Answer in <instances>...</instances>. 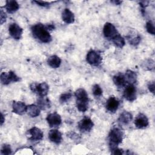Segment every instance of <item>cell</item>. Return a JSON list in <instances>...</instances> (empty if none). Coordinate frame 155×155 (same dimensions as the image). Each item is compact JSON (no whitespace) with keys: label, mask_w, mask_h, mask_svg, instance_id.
Instances as JSON below:
<instances>
[{"label":"cell","mask_w":155,"mask_h":155,"mask_svg":"<svg viewBox=\"0 0 155 155\" xmlns=\"http://www.w3.org/2000/svg\"><path fill=\"white\" fill-rule=\"evenodd\" d=\"M33 35L39 41L43 43H49L52 38L46 26L42 24L38 23L31 27Z\"/></svg>","instance_id":"obj_1"},{"label":"cell","mask_w":155,"mask_h":155,"mask_svg":"<svg viewBox=\"0 0 155 155\" xmlns=\"http://www.w3.org/2000/svg\"><path fill=\"white\" fill-rule=\"evenodd\" d=\"M74 96L76 99V107L81 112H85L88 109V97L87 91L82 88L78 89L75 93Z\"/></svg>","instance_id":"obj_2"},{"label":"cell","mask_w":155,"mask_h":155,"mask_svg":"<svg viewBox=\"0 0 155 155\" xmlns=\"http://www.w3.org/2000/svg\"><path fill=\"white\" fill-rule=\"evenodd\" d=\"M124 133L118 128H113L108 134V143L111 150L117 148V146L122 142Z\"/></svg>","instance_id":"obj_3"},{"label":"cell","mask_w":155,"mask_h":155,"mask_svg":"<svg viewBox=\"0 0 155 155\" xmlns=\"http://www.w3.org/2000/svg\"><path fill=\"white\" fill-rule=\"evenodd\" d=\"M30 90L38 95L39 97H45L47 95L49 91V86L46 82L36 83L33 82L30 85Z\"/></svg>","instance_id":"obj_4"},{"label":"cell","mask_w":155,"mask_h":155,"mask_svg":"<svg viewBox=\"0 0 155 155\" xmlns=\"http://www.w3.org/2000/svg\"><path fill=\"white\" fill-rule=\"evenodd\" d=\"M87 62L93 66H98L102 62V56L97 51L91 50H90L86 56Z\"/></svg>","instance_id":"obj_5"},{"label":"cell","mask_w":155,"mask_h":155,"mask_svg":"<svg viewBox=\"0 0 155 155\" xmlns=\"http://www.w3.org/2000/svg\"><path fill=\"white\" fill-rule=\"evenodd\" d=\"M1 82L4 85H8L11 82H18L20 78L12 71L8 72H2L1 74Z\"/></svg>","instance_id":"obj_6"},{"label":"cell","mask_w":155,"mask_h":155,"mask_svg":"<svg viewBox=\"0 0 155 155\" xmlns=\"http://www.w3.org/2000/svg\"><path fill=\"white\" fill-rule=\"evenodd\" d=\"M93 122L90 118L88 117H84L78 122V127L79 131H81L82 133L90 132L93 128Z\"/></svg>","instance_id":"obj_7"},{"label":"cell","mask_w":155,"mask_h":155,"mask_svg":"<svg viewBox=\"0 0 155 155\" xmlns=\"http://www.w3.org/2000/svg\"><path fill=\"white\" fill-rule=\"evenodd\" d=\"M103 33L106 38L111 40L118 34V32L113 24L110 22H106L103 28Z\"/></svg>","instance_id":"obj_8"},{"label":"cell","mask_w":155,"mask_h":155,"mask_svg":"<svg viewBox=\"0 0 155 155\" xmlns=\"http://www.w3.org/2000/svg\"><path fill=\"white\" fill-rule=\"evenodd\" d=\"M8 32L13 39L19 40L22 38L23 29L17 24L12 23L8 27Z\"/></svg>","instance_id":"obj_9"},{"label":"cell","mask_w":155,"mask_h":155,"mask_svg":"<svg viewBox=\"0 0 155 155\" xmlns=\"http://www.w3.org/2000/svg\"><path fill=\"white\" fill-rule=\"evenodd\" d=\"M124 97L130 102H133L136 99V88L133 84H128L124 91Z\"/></svg>","instance_id":"obj_10"},{"label":"cell","mask_w":155,"mask_h":155,"mask_svg":"<svg viewBox=\"0 0 155 155\" xmlns=\"http://www.w3.org/2000/svg\"><path fill=\"white\" fill-rule=\"evenodd\" d=\"M28 133L30 136L28 139L33 142L40 141L42 139L44 136L43 132L41 131V130L36 127H33L30 128L28 131Z\"/></svg>","instance_id":"obj_11"},{"label":"cell","mask_w":155,"mask_h":155,"mask_svg":"<svg viewBox=\"0 0 155 155\" xmlns=\"http://www.w3.org/2000/svg\"><path fill=\"white\" fill-rule=\"evenodd\" d=\"M46 120L50 127H58L62 122L61 116L56 112L49 114L47 116Z\"/></svg>","instance_id":"obj_12"},{"label":"cell","mask_w":155,"mask_h":155,"mask_svg":"<svg viewBox=\"0 0 155 155\" xmlns=\"http://www.w3.org/2000/svg\"><path fill=\"white\" fill-rule=\"evenodd\" d=\"M148 124V119L146 115L140 113L137 115L134 120V125L137 128L143 129L147 128Z\"/></svg>","instance_id":"obj_13"},{"label":"cell","mask_w":155,"mask_h":155,"mask_svg":"<svg viewBox=\"0 0 155 155\" xmlns=\"http://www.w3.org/2000/svg\"><path fill=\"white\" fill-rule=\"evenodd\" d=\"M119 106V102L114 96L110 97L107 101L106 104H105V107L107 110L112 113H114L116 111V110L118 109Z\"/></svg>","instance_id":"obj_14"},{"label":"cell","mask_w":155,"mask_h":155,"mask_svg":"<svg viewBox=\"0 0 155 155\" xmlns=\"http://www.w3.org/2000/svg\"><path fill=\"white\" fill-rule=\"evenodd\" d=\"M27 106L21 101H13L12 104V111L13 113L22 115L27 112Z\"/></svg>","instance_id":"obj_15"},{"label":"cell","mask_w":155,"mask_h":155,"mask_svg":"<svg viewBox=\"0 0 155 155\" xmlns=\"http://www.w3.org/2000/svg\"><path fill=\"white\" fill-rule=\"evenodd\" d=\"M48 138L50 140L56 144L60 143L62 140V136L61 133L56 130H51L48 133Z\"/></svg>","instance_id":"obj_16"},{"label":"cell","mask_w":155,"mask_h":155,"mask_svg":"<svg viewBox=\"0 0 155 155\" xmlns=\"http://www.w3.org/2000/svg\"><path fill=\"white\" fill-rule=\"evenodd\" d=\"M62 21L66 24H72L74 22V15L68 8H65L62 12Z\"/></svg>","instance_id":"obj_17"},{"label":"cell","mask_w":155,"mask_h":155,"mask_svg":"<svg viewBox=\"0 0 155 155\" xmlns=\"http://www.w3.org/2000/svg\"><path fill=\"white\" fill-rule=\"evenodd\" d=\"M113 81L118 88H122L126 86L127 81L125 76L122 73H117L113 77Z\"/></svg>","instance_id":"obj_18"},{"label":"cell","mask_w":155,"mask_h":155,"mask_svg":"<svg viewBox=\"0 0 155 155\" xmlns=\"http://www.w3.org/2000/svg\"><path fill=\"white\" fill-rule=\"evenodd\" d=\"M5 8L8 13H13L19 9V5L15 0H7L5 2Z\"/></svg>","instance_id":"obj_19"},{"label":"cell","mask_w":155,"mask_h":155,"mask_svg":"<svg viewBox=\"0 0 155 155\" xmlns=\"http://www.w3.org/2000/svg\"><path fill=\"white\" fill-rule=\"evenodd\" d=\"M132 119V114L128 111H124L120 114L118 118V121L122 125H128L131 121Z\"/></svg>","instance_id":"obj_20"},{"label":"cell","mask_w":155,"mask_h":155,"mask_svg":"<svg viewBox=\"0 0 155 155\" xmlns=\"http://www.w3.org/2000/svg\"><path fill=\"white\" fill-rule=\"evenodd\" d=\"M47 64L50 67L53 68H57L61 65V59L56 55H52L48 58Z\"/></svg>","instance_id":"obj_21"},{"label":"cell","mask_w":155,"mask_h":155,"mask_svg":"<svg viewBox=\"0 0 155 155\" xmlns=\"http://www.w3.org/2000/svg\"><path fill=\"white\" fill-rule=\"evenodd\" d=\"M27 113L30 117H36L40 114L41 109L38 106L35 104H31L27 106Z\"/></svg>","instance_id":"obj_22"},{"label":"cell","mask_w":155,"mask_h":155,"mask_svg":"<svg viewBox=\"0 0 155 155\" xmlns=\"http://www.w3.org/2000/svg\"><path fill=\"white\" fill-rule=\"evenodd\" d=\"M38 105L40 109L45 110L51 107L50 101L48 97H39L38 99Z\"/></svg>","instance_id":"obj_23"},{"label":"cell","mask_w":155,"mask_h":155,"mask_svg":"<svg viewBox=\"0 0 155 155\" xmlns=\"http://www.w3.org/2000/svg\"><path fill=\"white\" fill-rule=\"evenodd\" d=\"M124 76L127 82L129 83V84H134L136 82L137 74L134 71L131 70H128Z\"/></svg>","instance_id":"obj_24"},{"label":"cell","mask_w":155,"mask_h":155,"mask_svg":"<svg viewBox=\"0 0 155 155\" xmlns=\"http://www.w3.org/2000/svg\"><path fill=\"white\" fill-rule=\"evenodd\" d=\"M111 40L113 44L119 48H122L125 44V39L119 33L117 35H116Z\"/></svg>","instance_id":"obj_25"},{"label":"cell","mask_w":155,"mask_h":155,"mask_svg":"<svg viewBox=\"0 0 155 155\" xmlns=\"http://www.w3.org/2000/svg\"><path fill=\"white\" fill-rule=\"evenodd\" d=\"M142 68L146 70H152L154 68V62L152 59H147L142 63Z\"/></svg>","instance_id":"obj_26"},{"label":"cell","mask_w":155,"mask_h":155,"mask_svg":"<svg viewBox=\"0 0 155 155\" xmlns=\"http://www.w3.org/2000/svg\"><path fill=\"white\" fill-rule=\"evenodd\" d=\"M127 40L128 41L129 43L131 45H133L134 46H136L138 45L141 40V38L140 36L137 35L136 36H127Z\"/></svg>","instance_id":"obj_27"},{"label":"cell","mask_w":155,"mask_h":155,"mask_svg":"<svg viewBox=\"0 0 155 155\" xmlns=\"http://www.w3.org/2000/svg\"><path fill=\"white\" fill-rule=\"evenodd\" d=\"M72 96V93L71 92H66L62 93L59 97V102L61 104H64L68 101Z\"/></svg>","instance_id":"obj_28"},{"label":"cell","mask_w":155,"mask_h":155,"mask_svg":"<svg viewBox=\"0 0 155 155\" xmlns=\"http://www.w3.org/2000/svg\"><path fill=\"white\" fill-rule=\"evenodd\" d=\"M92 92L96 97H100L102 94V90L98 84H95L93 86Z\"/></svg>","instance_id":"obj_29"},{"label":"cell","mask_w":155,"mask_h":155,"mask_svg":"<svg viewBox=\"0 0 155 155\" xmlns=\"http://www.w3.org/2000/svg\"><path fill=\"white\" fill-rule=\"evenodd\" d=\"M12 152V148L10 146V145L8 144H4L2 146L1 150V153L3 155H9L11 154Z\"/></svg>","instance_id":"obj_30"},{"label":"cell","mask_w":155,"mask_h":155,"mask_svg":"<svg viewBox=\"0 0 155 155\" xmlns=\"http://www.w3.org/2000/svg\"><path fill=\"white\" fill-rule=\"evenodd\" d=\"M146 29L148 33L154 35V25L151 21H149L146 23Z\"/></svg>","instance_id":"obj_31"},{"label":"cell","mask_w":155,"mask_h":155,"mask_svg":"<svg viewBox=\"0 0 155 155\" xmlns=\"http://www.w3.org/2000/svg\"><path fill=\"white\" fill-rule=\"evenodd\" d=\"M139 5L141 8V12L142 13L143 15H144V12H145V8L148 6V4H149V1H140L139 2Z\"/></svg>","instance_id":"obj_32"},{"label":"cell","mask_w":155,"mask_h":155,"mask_svg":"<svg viewBox=\"0 0 155 155\" xmlns=\"http://www.w3.org/2000/svg\"><path fill=\"white\" fill-rule=\"evenodd\" d=\"M35 3H36L37 5L44 7H47L50 4V2H47V1H34Z\"/></svg>","instance_id":"obj_33"},{"label":"cell","mask_w":155,"mask_h":155,"mask_svg":"<svg viewBox=\"0 0 155 155\" xmlns=\"http://www.w3.org/2000/svg\"><path fill=\"white\" fill-rule=\"evenodd\" d=\"M0 17H1V24H2L4 22L6 21L7 19V15L6 13L3 11L2 8H1V12H0Z\"/></svg>","instance_id":"obj_34"},{"label":"cell","mask_w":155,"mask_h":155,"mask_svg":"<svg viewBox=\"0 0 155 155\" xmlns=\"http://www.w3.org/2000/svg\"><path fill=\"white\" fill-rule=\"evenodd\" d=\"M154 82L152 81V82H150L148 84V88L150 90V92H151L153 94H154Z\"/></svg>","instance_id":"obj_35"},{"label":"cell","mask_w":155,"mask_h":155,"mask_svg":"<svg viewBox=\"0 0 155 155\" xmlns=\"http://www.w3.org/2000/svg\"><path fill=\"white\" fill-rule=\"evenodd\" d=\"M111 153L113 154H119V155H121V154H124V152L123 150L119 149L118 148H114V150H111Z\"/></svg>","instance_id":"obj_36"},{"label":"cell","mask_w":155,"mask_h":155,"mask_svg":"<svg viewBox=\"0 0 155 155\" xmlns=\"http://www.w3.org/2000/svg\"><path fill=\"white\" fill-rule=\"evenodd\" d=\"M4 121H5V118H4V117L3 114L1 113V125L3 124V123H4Z\"/></svg>","instance_id":"obj_37"},{"label":"cell","mask_w":155,"mask_h":155,"mask_svg":"<svg viewBox=\"0 0 155 155\" xmlns=\"http://www.w3.org/2000/svg\"><path fill=\"white\" fill-rule=\"evenodd\" d=\"M111 2L114 3L116 5H119L120 4L122 3V1H111Z\"/></svg>","instance_id":"obj_38"}]
</instances>
